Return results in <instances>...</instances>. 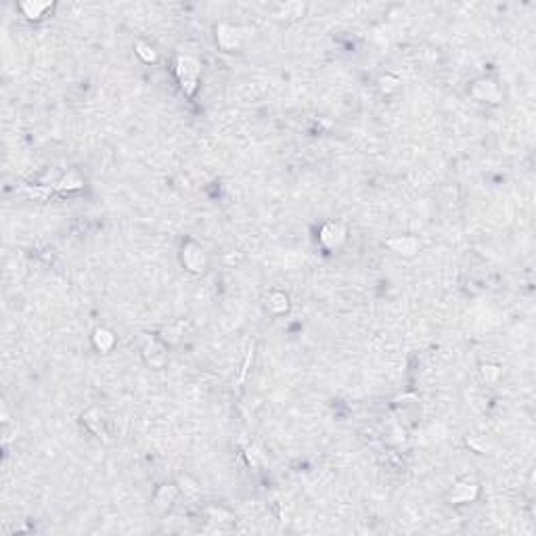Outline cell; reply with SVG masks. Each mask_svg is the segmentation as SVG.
Listing matches in <instances>:
<instances>
[{
	"instance_id": "1",
	"label": "cell",
	"mask_w": 536,
	"mask_h": 536,
	"mask_svg": "<svg viewBox=\"0 0 536 536\" xmlns=\"http://www.w3.org/2000/svg\"><path fill=\"white\" fill-rule=\"evenodd\" d=\"M182 264H185V268H189L191 273H201L205 268L203 249L197 243H187L182 247Z\"/></svg>"
},
{
	"instance_id": "9",
	"label": "cell",
	"mask_w": 536,
	"mask_h": 536,
	"mask_svg": "<svg viewBox=\"0 0 536 536\" xmlns=\"http://www.w3.org/2000/svg\"><path fill=\"white\" fill-rule=\"evenodd\" d=\"M147 50H149V48H147L145 44H138V55H143L145 61H153V59H155V55H153V52H147Z\"/></svg>"
},
{
	"instance_id": "5",
	"label": "cell",
	"mask_w": 536,
	"mask_h": 536,
	"mask_svg": "<svg viewBox=\"0 0 536 536\" xmlns=\"http://www.w3.org/2000/svg\"><path fill=\"white\" fill-rule=\"evenodd\" d=\"M94 344H96L98 350H109L111 346H114V335H111L109 331H105V329H98L94 333Z\"/></svg>"
},
{
	"instance_id": "2",
	"label": "cell",
	"mask_w": 536,
	"mask_h": 536,
	"mask_svg": "<svg viewBox=\"0 0 536 536\" xmlns=\"http://www.w3.org/2000/svg\"><path fill=\"white\" fill-rule=\"evenodd\" d=\"M178 76H180V82L182 86H187L189 92L195 88V82H197V76H199V63L191 57H180L178 59Z\"/></svg>"
},
{
	"instance_id": "4",
	"label": "cell",
	"mask_w": 536,
	"mask_h": 536,
	"mask_svg": "<svg viewBox=\"0 0 536 536\" xmlns=\"http://www.w3.org/2000/svg\"><path fill=\"white\" fill-rule=\"evenodd\" d=\"M320 239H323V243L335 245L337 241H342V239H344V231L340 229V224H329V227H325V231H323Z\"/></svg>"
},
{
	"instance_id": "6",
	"label": "cell",
	"mask_w": 536,
	"mask_h": 536,
	"mask_svg": "<svg viewBox=\"0 0 536 536\" xmlns=\"http://www.w3.org/2000/svg\"><path fill=\"white\" fill-rule=\"evenodd\" d=\"M268 308L275 310V312H283V310L287 308V295L279 293V291L271 293V298H268Z\"/></svg>"
},
{
	"instance_id": "3",
	"label": "cell",
	"mask_w": 536,
	"mask_h": 536,
	"mask_svg": "<svg viewBox=\"0 0 536 536\" xmlns=\"http://www.w3.org/2000/svg\"><path fill=\"white\" fill-rule=\"evenodd\" d=\"M475 495V484L471 482H461L453 488V492H450V499H453L455 503H465V501H469L471 497Z\"/></svg>"
},
{
	"instance_id": "8",
	"label": "cell",
	"mask_w": 536,
	"mask_h": 536,
	"mask_svg": "<svg viewBox=\"0 0 536 536\" xmlns=\"http://www.w3.org/2000/svg\"><path fill=\"white\" fill-rule=\"evenodd\" d=\"M21 9L23 11H30L27 13V17H40L42 15V11H46L48 9V5H21Z\"/></svg>"
},
{
	"instance_id": "7",
	"label": "cell",
	"mask_w": 536,
	"mask_h": 536,
	"mask_svg": "<svg viewBox=\"0 0 536 536\" xmlns=\"http://www.w3.org/2000/svg\"><path fill=\"white\" fill-rule=\"evenodd\" d=\"M390 245L396 249L398 253H402V249H408V253H413L417 249V241H415V239H398V241H390Z\"/></svg>"
}]
</instances>
